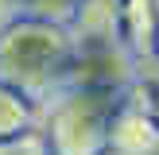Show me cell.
<instances>
[{"mask_svg":"<svg viewBox=\"0 0 159 155\" xmlns=\"http://www.w3.org/2000/svg\"><path fill=\"white\" fill-rule=\"evenodd\" d=\"M74 51L70 27L20 16L0 27V85H12L27 101H54L70 85Z\"/></svg>","mask_w":159,"mask_h":155,"instance_id":"1","label":"cell"},{"mask_svg":"<svg viewBox=\"0 0 159 155\" xmlns=\"http://www.w3.org/2000/svg\"><path fill=\"white\" fill-rule=\"evenodd\" d=\"M116 101L120 97L82 89V85H66L51 101V113H47L43 136L51 144V155H105Z\"/></svg>","mask_w":159,"mask_h":155,"instance_id":"2","label":"cell"},{"mask_svg":"<svg viewBox=\"0 0 159 155\" xmlns=\"http://www.w3.org/2000/svg\"><path fill=\"white\" fill-rule=\"evenodd\" d=\"M105 155H159V120L132 93L116 101Z\"/></svg>","mask_w":159,"mask_h":155,"instance_id":"3","label":"cell"},{"mask_svg":"<svg viewBox=\"0 0 159 155\" xmlns=\"http://www.w3.org/2000/svg\"><path fill=\"white\" fill-rule=\"evenodd\" d=\"M74 46H105L120 43V0H82L70 20Z\"/></svg>","mask_w":159,"mask_h":155,"instance_id":"4","label":"cell"},{"mask_svg":"<svg viewBox=\"0 0 159 155\" xmlns=\"http://www.w3.org/2000/svg\"><path fill=\"white\" fill-rule=\"evenodd\" d=\"M155 31H159L155 0H120V35L136 58L155 54Z\"/></svg>","mask_w":159,"mask_h":155,"instance_id":"5","label":"cell"},{"mask_svg":"<svg viewBox=\"0 0 159 155\" xmlns=\"http://www.w3.org/2000/svg\"><path fill=\"white\" fill-rule=\"evenodd\" d=\"M35 120V108L23 93H16L12 85H0V140L8 136H20V132L31 128Z\"/></svg>","mask_w":159,"mask_h":155,"instance_id":"6","label":"cell"},{"mask_svg":"<svg viewBox=\"0 0 159 155\" xmlns=\"http://www.w3.org/2000/svg\"><path fill=\"white\" fill-rule=\"evenodd\" d=\"M78 4H82V0H20V16H27V20H43V23H58V27H70Z\"/></svg>","mask_w":159,"mask_h":155,"instance_id":"7","label":"cell"},{"mask_svg":"<svg viewBox=\"0 0 159 155\" xmlns=\"http://www.w3.org/2000/svg\"><path fill=\"white\" fill-rule=\"evenodd\" d=\"M0 155H51V144H47L43 132L27 128V132H20V136L0 140Z\"/></svg>","mask_w":159,"mask_h":155,"instance_id":"8","label":"cell"},{"mask_svg":"<svg viewBox=\"0 0 159 155\" xmlns=\"http://www.w3.org/2000/svg\"><path fill=\"white\" fill-rule=\"evenodd\" d=\"M155 58H159V31H155Z\"/></svg>","mask_w":159,"mask_h":155,"instance_id":"9","label":"cell"},{"mask_svg":"<svg viewBox=\"0 0 159 155\" xmlns=\"http://www.w3.org/2000/svg\"><path fill=\"white\" fill-rule=\"evenodd\" d=\"M155 4H159V0H155Z\"/></svg>","mask_w":159,"mask_h":155,"instance_id":"10","label":"cell"}]
</instances>
